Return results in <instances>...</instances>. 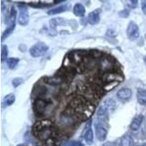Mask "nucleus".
<instances>
[{"mask_svg": "<svg viewBox=\"0 0 146 146\" xmlns=\"http://www.w3.org/2000/svg\"><path fill=\"white\" fill-rule=\"evenodd\" d=\"M55 129L53 126V122L49 119L36 121L32 127L34 136L42 142H46L50 139Z\"/></svg>", "mask_w": 146, "mask_h": 146, "instance_id": "1", "label": "nucleus"}, {"mask_svg": "<svg viewBox=\"0 0 146 146\" xmlns=\"http://www.w3.org/2000/svg\"><path fill=\"white\" fill-rule=\"evenodd\" d=\"M51 104V102L48 101L45 99L36 98L35 100L33 105V109L35 115L38 117L43 116L45 112L47 111L48 107L50 106Z\"/></svg>", "mask_w": 146, "mask_h": 146, "instance_id": "2", "label": "nucleus"}, {"mask_svg": "<svg viewBox=\"0 0 146 146\" xmlns=\"http://www.w3.org/2000/svg\"><path fill=\"white\" fill-rule=\"evenodd\" d=\"M49 50V47L44 42H37L36 44L34 45L32 48H30L29 53L30 55L34 58H37V57L42 56L47 53V51Z\"/></svg>", "mask_w": 146, "mask_h": 146, "instance_id": "3", "label": "nucleus"}, {"mask_svg": "<svg viewBox=\"0 0 146 146\" xmlns=\"http://www.w3.org/2000/svg\"><path fill=\"white\" fill-rule=\"evenodd\" d=\"M123 80V75L121 73H118L115 71L109 72L104 73L102 77V81L104 84H108L112 83H119Z\"/></svg>", "mask_w": 146, "mask_h": 146, "instance_id": "4", "label": "nucleus"}, {"mask_svg": "<svg viewBox=\"0 0 146 146\" xmlns=\"http://www.w3.org/2000/svg\"><path fill=\"white\" fill-rule=\"evenodd\" d=\"M94 129L96 131V136L99 141L105 140L108 135V129L105 127V123L100 121H96L94 122Z\"/></svg>", "mask_w": 146, "mask_h": 146, "instance_id": "5", "label": "nucleus"}, {"mask_svg": "<svg viewBox=\"0 0 146 146\" xmlns=\"http://www.w3.org/2000/svg\"><path fill=\"white\" fill-rule=\"evenodd\" d=\"M126 35H127L128 39L131 41H134L139 37V27L135 22L131 21L128 24L127 29H126Z\"/></svg>", "mask_w": 146, "mask_h": 146, "instance_id": "6", "label": "nucleus"}, {"mask_svg": "<svg viewBox=\"0 0 146 146\" xmlns=\"http://www.w3.org/2000/svg\"><path fill=\"white\" fill-rule=\"evenodd\" d=\"M29 21L28 9L25 6L19 5V15H18V23L21 26H27Z\"/></svg>", "mask_w": 146, "mask_h": 146, "instance_id": "7", "label": "nucleus"}, {"mask_svg": "<svg viewBox=\"0 0 146 146\" xmlns=\"http://www.w3.org/2000/svg\"><path fill=\"white\" fill-rule=\"evenodd\" d=\"M131 96H132V92H131L130 88H121L120 90H118V92L116 93L117 98L122 102H127L128 100H129L131 99Z\"/></svg>", "mask_w": 146, "mask_h": 146, "instance_id": "8", "label": "nucleus"}, {"mask_svg": "<svg viewBox=\"0 0 146 146\" xmlns=\"http://www.w3.org/2000/svg\"><path fill=\"white\" fill-rule=\"evenodd\" d=\"M83 137H84L85 141L86 142L88 145H91L94 141V134L93 130L91 128V121H90L87 123L86 126L85 128L84 133H83Z\"/></svg>", "mask_w": 146, "mask_h": 146, "instance_id": "9", "label": "nucleus"}, {"mask_svg": "<svg viewBox=\"0 0 146 146\" xmlns=\"http://www.w3.org/2000/svg\"><path fill=\"white\" fill-rule=\"evenodd\" d=\"M44 81H45V83L50 85V86H58V85L64 83V82H66V80H65L64 78H62V77L55 74V75L52 77L45 78L44 79Z\"/></svg>", "mask_w": 146, "mask_h": 146, "instance_id": "10", "label": "nucleus"}, {"mask_svg": "<svg viewBox=\"0 0 146 146\" xmlns=\"http://www.w3.org/2000/svg\"><path fill=\"white\" fill-rule=\"evenodd\" d=\"M87 21L91 25L97 24L100 21V10H96L90 13L87 17Z\"/></svg>", "mask_w": 146, "mask_h": 146, "instance_id": "11", "label": "nucleus"}, {"mask_svg": "<svg viewBox=\"0 0 146 146\" xmlns=\"http://www.w3.org/2000/svg\"><path fill=\"white\" fill-rule=\"evenodd\" d=\"M144 116L143 115H138L133 118L131 123H130V129L132 131H137L140 128L142 123H143Z\"/></svg>", "mask_w": 146, "mask_h": 146, "instance_id": "12", "label": "nucleus"}, {"mask_svg": "<svg viewBox=\"0 0 146 146\" xmlns=\"http://www.w3.org/2000/svg\"><path fill=\"white\" fill-rule=\"evenodd\" d=\"M137 99L139 105L146 106V90L139 88L137 92Z\"/></svg>", "mask_w": 146, "mask_h": 146, "instance_id": "13", "label": "nucleus"}, {"mask_svg": "<svg viewBox=\"0 0 146 146\" xmlns=\"http://www.w3.org/2000/svg\"><path fill=\"white\" fill-rule=\"evenodd\" d=\"M73 13L76 16L83 17L86 13V9L82 4L77 3L73 7Z\"/></svg>", "mask_w": 146, "mask_h": 146, "instance_id": "14", "label": "nucleus"}, {"mask_svg": "<svg viewBox=\"0 0 146 146\" xmlns=\"http://www.w3.org/2000/svg\"><path fill=\"white\" fill-rule=\"evenodd\" d=\"M66 23V21L65 19L62 18H55L51 19L50 21V26L51 27V29H56V27L58 26H62V25H65Z\"/></svg>", "mask_w": 146, "mask_h": 146, "instance_id": "15", "label": "nucleus"}, {"mask_svg": "<svg viewBox=\"0 0 146 146\" xmlns=\"http://www.w3.org/2000/svg\"><path fill=\"white\" fill-rule=\"evenodd\" d=\"M68 6L67 5H62V6H59V7H55V8L50 9L48 11V14L50 15H56V14H58V13H62L63 12L66 11V10H68Z\"/></svg>", "mask_w": 146, "mask_h": 146, "instance_id": "16", "label": "nucleus"}, {"mask_svg": "<svg viewBox=\"0 0 146 146\" xmlns=\"http://www.w3.org/2000/svg\"><path fill=\"white\" fill-rule=\"evenodd\" d=\"M135 143L133 140V138L130 135H124L121 139L120 146H134Z\"/></svg>", "mask_w": 146, "mask_h": 146, "instance_id": "17", "label": "nucleus"}, {"mask_svg": "<svg viewBox=\"0 0 146 146\" xmlns=\"http://www.w3.org/2000/svg\"><path fill=\"white\" fill-rule=\"evenodd\" d=\"M15 101V96L13 94H10L5 96L3 102H2V105L4 107H9L10 105H13V103Z\"/></svg>", "mask_w": 146, "mask_h": 146, "instance_id": "18", "label": "nucleus"}, {"mask_svg": "<svg viewBox=\"0 0 146 146\" xmlns=\"http://www.w3.org/2000/svg\"><path fill=\"white\" fill-rule=\"evenodd\" d=\"M104 104L107 106V108L109 110L110 113H113L114 111L115 108H116V104L115 102L113 100V99H108L104 102Z\"/></svg>", "mask_w": 146, "mask_h": 146, "instance_id": "19", "label": "nucleus"}, {"mask_svg": "<svg viewBox=\"0 0 146 146\" xmlns=\"http://www.w3.org/2000/svg\"><path fill=\"white\" fill-rule=\"evenodd\" d=\"M18 62H19V58H10L7 60V64L10 70H13L17 66Z\"/></svg>", "mask_w": 146, "mask_h": 146, "instance_id": "20", "label": "nucleus"}, {"mask_svg": "<svg viewBox=\"0 0 146 146\" xmlns=\"http://www.w3.org/2000/svg\"><path fill=\"white\" fill-rule=\"evenodd\" d=\"M8 56V48L6 45H2L1 47V60L2 62H4L7 59Z\"/></svg>", "mask_w": 146, "mask_h": 146, "instance_id": "21", "label": "nucleus"}, {"mask_svg": "<svg viewBox=\"0 0 146 146\" xmlns=\"http://www.w3.org/2000/svg\"><path fill=\"white\" fill-rule=\"evenodd\" d=\"M23 83V78H14L13 80V81H12L13 86L15 88L18 87Z\"/></svg>", "mask_w": 146, "mask_h": 146, "instance_id": "22", "label": "nucleus"}, {"mask_svg": "<svg viewBox=\"0 0 146 146\" xmlns=\"http://www.w3.org/2000/svg\"><path fill=\"white\" fill-rule=\"evenodd\" d=\"M64 146H84V145L80 142L75 141V140H72V141L67 142L64 145Z\"/></svg>", "mask_w": 146, "mask_h": 146, "instance_id": "23", "label": "nucleus"}, {"mask_svg": "<svg viewBox=\"0 0 146 146\" xmlns=\"http://www.w3.org/2000/svg\"><path fill=\"white\" fill-rule=\"evenodd\" d=\"M118 15L121 18H127L129 15V9H124V10L118 12Z\"/></svg>", "mask_w": 146, "mask_h": 146, "instance_id": "24", "label": "nucleus"}, {"mask_svg": "<svg viewBox=\"0 0 146 146\" xmlns=\"http://www.w3.org/2000/svg\"><path fill=\"white\" fill-rule=\"evenodd\" d=\"M141 7H142V10H143V13L146 15V0H143V1H142Z\"/></svg>", "mask_w": 146, "mask_h": 146, "instance_id": "25", "label": "nucleus"}, {"mask_svg": "<svg viewBox=\"0 0 146 146\" xmlns=\"http://www.w3.org/2000/svg\"><path fill=\"white\" fill-rule=\"evenodd\" d=\"M131 5H132V7H136L137 5V1H131Z\"/></svg>", "mask_w": 146, "mask_h": 146, "instance_id": "26", "label": "nucleus"}, {"mask_svg": "<svg viewBox=\"0 0 146 146\" xmlns=\"http://www.w3.org/2000/svg\"><path fill=\"white\" fill-rule=\"evenodd\" d=\"M143 59H144V62H145V65H146V56H145Z\"/></svg>", "mask_w": 146, "mask_h": 146, "instance_id": "27", "label": "nucleus"}, {"mask_svg": "<svg viewBox=\"0 0 146 146\" xmlns=\"http://www.w3.org/2000/svg\"><path fill=\"white\" fill-rule=\"evenodd\" d=\"M143 146H146V143H144V144L143 145Z\"/></svg>", "mask_w": 146, "mask_h": 146, "instance_id": "28", "label": "nucleus"}]
</instances>
